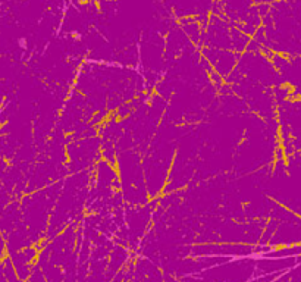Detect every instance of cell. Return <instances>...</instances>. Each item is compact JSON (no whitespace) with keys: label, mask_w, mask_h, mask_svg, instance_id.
<instances>
[{"label":"cell","mask_w":301,"mask_h":282,"mask_svg":"<svg viewBox=\"0 0 301 282\" xmlns=\"http://www.w3.org/2000/svg\"><path fill=\"white\" fill-rule=\"evenodd\" d=\"M200 56L210 65L212 71L219 74L223 80H226L234 72L239 60V53H235L232 50L206 47V46L200 47Z\"/></svg>","instance_id":"obj_1"}]
</instances>
